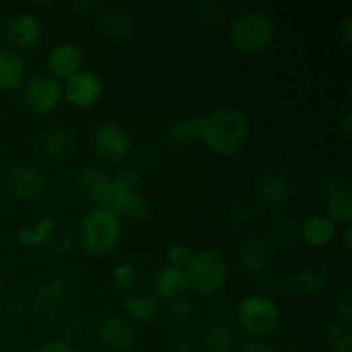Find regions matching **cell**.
<instances>
[{
	"label": "cell",
	"instance_id": "31",
	"mask_svg": "<svg viewBox=\"0 0 352 352\" xmlns=\"http://www.w3.org/2000/svg\"><path fill=\"white\" fill-rule=\"evenodd\" d=\"M327 346L330 352H352V336L349 327L336 322L329 325L325 332Z\"/></svg>",
	"mask_w": 352,
	"mask_h": 352
},
{
	"label": "cell",
	"instance_id": "27",
	"mask_svg": "<svg viewBox=\"0 0 352 352\" xmlns=\"http://www.w3.org/2000/svg\"><path fill=\"white\" fill-rule=\"evenodd\" d=\"M236 342L232 325L223 318H217L206 325L203 332V347L206 352H229Z\"/></svg>",
	"mask_w": 352,
	"mask_h": 352
},
{
	"label": "cell",
	"instance_id": "15",
	"mask_svg": "<svg viewBox=\"0 0 352 352\" xmlns=\"http://www.w3.org/2000/svg\"><path fill=\"white\" fill-rule=\"evenodd\" d=\"M100 344L112 352H129L138 342V330L124 316H109L96 329Z\"/></svg>",
	"mask_w": 352,
	"mask_h": 352
},
{
	"label": "cell",
	"instance_id": "49",
	"mask_svg": "<svg viewBox=\"0 0 352 352\" xmlns=\"http://www.w3.org/2000/svg\"><path fill=\"white\" fill-rule=\"evenodd\" d=\"M342 248L346 254L352 253V227L347 226L346 230L342 232Z\"/></svg>",
	"mask_w": 352,
	"mask_h": 352
},
{
	"label": "cell",
	"instance_id": "2",
	"mask_svg": "<svg viewBox=\"0 0 352 352\" xmlns=\"http://www.w3.org/2000/svg\"><path fill=\"white\" fill-rule=\"evenodd\" d=\"M122 234V222L117 213L95 206L88 210L79 222L78 237L81 246L89 254L110 253L119 244Z\"/></svg>",
	"mask_w": 352,
	"mask_h": 352
},
{
	"label": "cell",
	"instance_id": "48",
	"mask_svg": "<svg viewBox=\"0 0 352 352\" xmlns=\"http://www.w3.org/2000/svg\"><path fill=\"white\" fill-rule=\"evenodd\" d=\"M170 352H198V347H196V342L192 339L182 337L170 347Z\"/></svg>",
	"mask_w": 352,
	"mask_h": 352
},
{
	"label": "cell",
	"instance_id": "38",
	"mask_svg": "<svg viewBox=\"0 0 352 352\" xmlns=\"http://www.w3.org/2000/svg\"><path fill=\"white\" fill-rule=\"evenodd\" d=\"M254 217V205L246 199H237L229 206V219L237 226L251 222Z\"/></svg>",
	"mask_w": 352,
	"mask_h": 352
},
{
	"label": "cell",
	"instance_id": "1",
	"mask_svg": "<svg viewBox=\"0 0 352 352\" xmlns=\"http://www.w3.org/2000/svg\"><path fill=\"white\" fill-rule=\"evenodd\" d=\"M251 126L248 117L236 107H219L201 117L199 140L206 148L222 157H234L250 141Z\"/></svg>",
	"mask_w": 352,
	"mask_h": 352
},
{
	"label": "cell",
	"instance_id": "29",
	"mask_svg": "<svg viewBox=\"0 0 352 352\" xmlns=\"http://www.w3.org/2000/svg\"><path fill=\"white\" fill-rule=\"evenodd\" d=\"M199 126H201V117L177 119L167 127L165 140L172 148H177V150L188 148L199 140Z\"/></svg>",
	"mask_w": 352,
	"mask_h": 352
},
{
	"label": "cell",
	"instance_id": "50",
	"mask_svg": "<svg viewBox=\"0 0 352 352\" xmlns=\"http://www.w3.org/2000/svg\"><path fill=\"white\" fill-rule=\"evenodd\" d=\"M72 7H74L78 12H85V10L91 9L93 2H89V0H78V2H72Z\"/></svg>",
	"mask_w": 352,
	"mask_h": 352
},
{
	"label": "cell",
	"instance_id": "8",
	"mask_svg": "<svg viewBox=\"0 0 352 352\" xmlns=\"http://www.w3.org/2000/svg\"><path fill=\"white\" fill-rule=\"evenodd\" d=\"M91 146L103 164L119 165L129 157L131 136L117 120H105L93 133Z\"/></svg>",
	"mask_w": 352,
	"mask_h": 352
},
{
	"label": "cell",
	"instance_id": "11",
	"mask_svg": "<svg viewBox=\"0 0 352 352\" xmlns=\"http://www.w3.org/2000/svg\"><path fill=\"white\" fill-rule=\"evenodd\" d=\"M19 241L26 246H41L52 253H67L72 248V234L55 219H41L36 226L19 232Z\"/></svg>",
	"mask_w": 352,
	"mask_h": 352
},
{
	"label": "cell",
	"instance_id": "23",
	"mask_svg": "<svg viewBox=\"0 0 352 352\" xmlns=\"http://www.w3.org/2000/svg\"><path fill=\"white\" fill-rule=\"evenodd\" d=\"M126 309L127 320L138 323L153 322L162 311L160 298L153 292H131L126 299Z\"/></svg>",
	"mask_w": 352,
	"mask_h": 352
},
{
	"label": "cell",
	"instance_id": "39",
	"mask_svg": "<svg viewBox=\"0 0 352 352\" xmlns=\"http://www.w3.org/2000/svg\"><path fill=\"white\" fill-rule=\"evenodd\" d=\"M133 157H134V162H136V165H140V167H144V168H151L158 164L160 155H158L157 148L150 146V144H141V146L134 148Z\"/></svg>",
	"mask_w": 352,
	"mask_h": 352
},
{
	"label": "cell",
	"instance_id": "30",
	"mask_svg": "<svg viewBox=\"0 0 352 352\" xmlns=\"http://www.w3.org/2000/svg\"><path fill=\"white\" fill-rule=\"evenodd\" d=\"M133 192H134L133 189L126 188L124 184L117 182L116 179H110V184L109 188H107L105 196H103V201L100 206H103V208L120 215V212H122V208L126 206V203L129 201Z\"/></svg>",
	"mask_w": 352,
	"mask_h": 352
},
{
	"label": "cell",
	"instance_id": "4",
	"mask_svg": "<svg viewBox=\"0 0 352 352\" xmlns=\"http://www.w3.org/2000/svg\"><path fill=\"white\" fill-rule=\"evenodd\" d=\"M234 311L241 332L251 339H263L280 325V309L274 299L263 294H251L241 299Z\"/></svg>",
	"mask_w": 352,
	"mask_h": 352
},
{
	"label": "cell",
	"instance_id": "46",
	"mask_svg": "<svg viewBox=\"0 0 352 352\" xmlns=\"http://www.w3.org/2000/svg\"><path fill=\"white\" fill-rule=\"evenodd\" d=\"M339 129H340V133H342V136L346 138V140H351V134H352V110H351V107H347V109L344 110L342 117L339 119Z\"/></svg>",
	"mask_w": 352,
	"mask_h": 352
},
{
	"label": "cell",
	"instance_id": "52",
	"mask_svg": "<svg viewBox=\"0 0 352 352\" xmlns=\"http://www.w3.org/2000/svg\"><path fill=\"white\" fill-rule=\"evenodd\" d=\"M2 38H3V31H2V26H0V41H2Z\"/></svg>",
	"mask_w": 352,
	"mask_h": 352
},
{
	"label": "cell",
	"instance_id": "32",
	"mask_svg": "<svg viewBox=\"0 0 352 352\" xmlns=\"http://www.w3.org/2000/svg\"><path fill=\"white\" fill-rule=\"evenodd\" d=\"M88 333V323L81 315H67L60 320V336L64 342L74 344L82 340Z\"/></svg>",
	"mask_w": 352,
	"mask_h": 352
},
{
	"label": "cell",
	"instance_id": "12",
	"mask_svg": "<svg viewBox=\"0 0 352 352\" xmlns=\"http://www.w3.org/2000/svg\"><path fill=\"white\" fill-rule=\"evenodd\" d=\"M254 195L263 208L278 212L291 199L292 186L284 172L277 168H265L254 179Z\"/></svg>",
	"mask_w": 352,
	"mask_h": 352
},
{
	"label": "cell",
	"instance_id": "43",
	"mask_svg": "<svg viewBox=\"0 0 352 352\" xmlns=\"http://www.w3.org/2000/svg\"><path fill=\"white\" fill-rule=\"evenodd\" d=\"M237 352H278L270 342L263 339H250L237 349Z\"/></svg>",
	"mask_w": 352,
	"mask_h": 352
},
{
	"label": "cell",
	"instance_id": "3",
	"mask_svg": "<svg viewBox=\"0 0 352 352\" xmlns=\"http://www.w3.org/2000/svg\"><path fill=\"white\" fill-rule=\"evenodd\" d=\"M275 36V24L261 10H248L237 16L227 30V38L234 50L244 55L263 52Z\"/></svg>",
	"mask_w": 352,
	"mask_h": 352
},
{
	"label": "cell",
	"instance_id": "44",
	"mask_svg": "<svg viewBox=\"0 0 352 352\" xmlns=\"http://www.w3.org/2000/svg\"><path fill=\"white\" fill-rule=\"evenodd\" d=\"M34 352H79L72 344L64 342V340H50V342L43 344L38 347Z\"/></svg>",
	"mask_w": 352,
	"mask_h": 352
},
{
	"label": "cell",
	"instance_id": "7",
	"mask_svg": "<svg viewBox=\"0 0 352 352\" xmlns=\"http://www.w3.org/2000/svg\"><path fill=\"white\" fill-rule=\"evenodd\" d=\"M323 215L329 217L333 223L349 226L352 220V188L349 179L340 172L329 174L320 188Z\"/></svg>",
	"mask_w": 352,
	"mask_h": 352
},
{
	"label": "cell",
	"instance_id": "14",
	"mask_svg": "<svg viewBox=\"0 0 352 352\" xmlns=\"http://www.w3.org/2000/svg\"><path fill=\"white\" fill-rule=\"evenodd\" d=\"M62 96L78 109H88L98 103L103 96V82L98 74L81 69L65 79L62 85Z\"/></svg>",
	"mask_w": 352,
	"mask_h": 352
},
{
	"label": "cell",
	"instance_id": "33",
	"mask_svg": "<svg viewBox=\"0 0 352 352\" xmlns=\"http://www.w3.org/2000/svg\"><path fill=\"white\" fill-rule=\"evenodd\" d=\"M112 282L120 292H134L138 284V270L131 263H120L113 268Z\"/></svg>",
	"mask_w": 352,
	"mask_h": 352
},
{
	"label": "cell",
	"instance_id": "18",
	"mask_svg": "<svg viewBox=\"0 0 352 352\" xmlns=\"http://www.w3.org/2000/svg\"><path fill=\"white\" fill-rule=\"evenodd\" d=\"M47 65L54 78H71L72 74L79 72L85 65V52L72 41H64L57 47L52 48L48 54Z\"/></svg>",
	"mask_w": 352,
	"mask_h": 352
},
{
	"label": "cell",
	"instance_id": "35",
	"mask_svg": "<svg viewBox=\"0 0 352 352\" xmlns=\"http://www.w3.org/2000/svg\"><path fill=\"white\" fill-rule=\"evenodd\" d=\"M198 17L205 26L215 28L220 26L226 17V7L220 2H213V0H208V2H201L198 6Z\"/></svg>",
	"mask_w": 352,
	"mask_h": 352
},
{
	"label": "cell",
	"instance_id": "25",
	"mask_svg": "<svg viewBox=\"0 0 352 352\" xmlns=\"http://www.w3.org/2000/svg\"><path fill=\"white\" fill-rule=\"evenodd\" d=\"M268 234L278 246L291 250L301 239V223L289 213H277L268 222Z\"/></svg>",
	"mask_w": 352,
	"mask_h": 352
},
{
	"label": "cell",
	"instance_id": "16",
	"mask_svg": "<svg viewBox=\"0 0 352 352\" xmlns=\"http://www.w3.org/2000/svg\"><path fill=\"white\" fill-rule=\"evenodd\" d=\"M272 260H274L272 244L261 236H251L244 239L237 251V261L246 274H267L268 268L272 267Z\"/></svg>",
	"mask_w": 352,
	"mask_h": 352
},
{
	"label": "cell",
	"instance_id": "47",
	"mask_svg": "<svg viewBox=\"0 0 352 352\" xmlns=\"http://www.w3.org/2000/svg\"><path fill=\"white\" fill-rule=\"evenodd\" d=\"M212 309L215 311V315L227 316L230 311H232V302H230L229 298L220 296V298H215V301H213L212 305Z\"/></svg>",
	"mask_w": 352,
	"mask_h": 352
},
{
	"label": "cell",
	"instance_id": "41",
	"mask_svg": "<svg viewBox=\"0 0 352 352\" xmlns=\"http://www.w3.org/2000/svg\"><path fill=\"white\" fill-rule=\"evenodd\" d=\"M113 179L134 191V188H136L138 182H140V172H138V168L134 167V165H122V167L116 172V177Z\"/></svg>",
	"mask_w": 352,
	"mask_h": 352
},
{
	"label": "cell",
	"instance_id": "26",
	"mask_svg": "<svg viewBox=\"0 0 352 352\" xmlns=\"http://www.w3.org/2000/svg\"><path fill=\"white\" fill-rule=\"evenodd\" d=\"M168 316H170L172 325L181 333H186V336L198 330L199 323H201V315H199L198 306L188 298H179L170 301Z\"/></svg>",
	"mask_w": 352,
	"mask_h": 352
},
{
	"label": "cell",
	"instance_id": "36",
	"mask_svg": "<svg viewBox=\"0 0 352 352\" xmlns=\"http://www.w3.org/2000/svg\"><path fill=\"white\" fill-rule=\"evenodd\" d=\"M0 311L6 318L17 320L26 313V301L19 294H6L0 299Z\"/></svg>",
	"mask_w": 352,
	"mask_h": 352
},
{
	"label": "cell",
	"instance_id": "37",
	"mask_svg": "<svg viewBox=\"0 0 352 352\" xmlns=\"http://www.w3.org/2000/svg\"><path fill=\"white\" fill-rule=\"evenodd\" d=\"M195 253L191 251V248L184 243H175L168 248L167 251V260L170 263V267L181 268V270H186L191 263Z\"/></svg>",
	"mask_w": 352,
	"mask_h": 352
},
{
	"label": "cell",
	"instance_id": "22",
	"mask_svg": "<svg viewBox=\"0 0 352 352\" xmlns=\"http://www.w3.org/2000/svg\"><path fill=\"white\" fill-rule=\"evenodd\" d=\"M26 64L19 52L6 47L0 48V91H14L23 86Z\"/></svg>",
	"mask_w": 352,
	"mask_h": 352
},
{
	"label": "cell",
	"instance_id": "51",
	"mask_svg": "<svg viewBox=\"0 0 352 352\" xmlns=\"http://www.w3.org/2000/svg\"><path fill=\"white\" fill-rule=\"evenodd\" d=\"M282 352H306V349H305V347H302V344L291 342V344H287V346H285L284 349H282Z\"/></svg>",
	"mask_w": 352,
	"mask_h": 352
},
{
	"label": "cell",
	"instance_id": "20",
	"mask_svg": "<svg viewBox=\"0 0 352 352\" xmlns=\"http://www.w3.org/2000/svg\"><path fill=\"white\" fill-rule=\"evenodd\" d=\"M95 26L110 40H126L133 33V19L124 7L105 6L95 14Z\"/></svg>",
	"mask_w": 352,
	"mask_h": 352
},
{
	"label": "cell",
	"instance_id": "13",
	"mask_svg": "<svg viewBox=\"0 0 352 352\" xmlns=\"http://www.w3.org/2000/svg\"><path fill=\"white\" fill-rule=\"evenodd\" d=\"M2 31L3 40L9 43V48L16 52L30 50L40 43L41 36H43V24L36 14L24 10V12H17L9 17Z\"/></svg>",
	"mask_w": 352,
	"mask_h": 352
},
{
	"label": "cell",
	"instance_id": "6",
	"mask_svg": "<svg viewBox=\"0 0 352 352\" xmlns=\"http://www.w3.org/2000/svg\"><path fill=\"white\" fill-rule=\"evenodd\" d=\"M189 289L201 296H213L226 285L229 270L222 254L215 250H203L192 256L186 268Z\"/></svg>",
	"mask_w": 352,
	"mask_h": 352
},
{
	"label": "cell",
	"instance_id": "45",
	"mask_svg": "<svg viewBox=\"0 0 352 352\" xmlns=\"http://www.w3.org/2000/svg\"><path fill=\"white\" fill-rule=\"evenodd\" d=\"M339 38L346 47L352 45V17L346 16L339 24Z\"/></svg>",
	"mask_w": 352,
	"mask_h": 352
},
{
	"label": "cell",
	"instance_id": "5",
	"mask_svg": "<svg viewBox=\"0 0 352 352\" xmlns=\"http://www.w3.org/2000/svg\"><path fill=\"white\" fill-rule=\"evenodd\" d=\"M72 302L74 287L71 280L62 275H54L36 289L31 299V311L40 322L55 323L69 315Z\"/></svg>",
	"mask_w": 352,
	"mask_h": 352
},
{
	"label": "cell",
	"instance_id": "28",
	"mask_svg": "<svg viewBox=\"0 0 352 352\" xmlns=\"http://www.w3.org/2000/svg\"><path fill=\"white\" fill-rule=\"evenodd\" d=\"M336 234L337 226L325 215H313L301 223V239L309 246H325Z\"/></svg>",
	"mask_w": 352,
	"mask_h": 352
},
{
	"label": "cell",
	"instance_id": "21",
	"mask_svg": "<svg viewBox=\"0 0 352 352\" xmlns=\"http://www.w3.org/2000/svg\"><path fill=\"white\" fill-rule=\"evenodd\" d=\"M155 294L165 301H174V299L184 298L186 292L189 291V282L186 270L175 268L167 265L155 272L153 277Z\"/></svg>",
	"mask_w": 352,
	"mask_h": 352
},
{
	"label": "cell",
	"instance_id": "40",
	"mask_svg": "<svg viewBox=\"0 0 352 352\" xmlns=\"http://www.w3.org/2000/svg\"><path fill=\"white\" fill-rule=\"evenodd\" d=\"M336 313L344 322L352 320V289L346 287L336 299Z\"/></svg>",
	"mask_w": 352,
	"mask_h": 352
},
{
	"label": "cell",
	"instance_id": "42",
	"mask_svg": "<svg viewBox=\"0 0 352 352\" xmlns=\"http://www.w3.org/2000/svg\"><path fill=\"white\" fill-rule=\"evenodd\" d=\"M282 285H284V282H282V278L278 277V275H275V274H263V277H261V282H260L261 294L267 296V298L272 299V298H274V296L280 294Z\"/></svg>",
	"mask_w": 352,
	"mask_h": 352
},
{
	"label": "cell",
	"instance_id": "10",
	"mask_svg": "<svg viewBox=\"0 0 352 352\" xmlns=\"http://www.w3.org/2000/svg\"><path fill=\"white\" fill-rule=\"evenodd\" d=\"M45 174L36 167H31L26 164H16L10 165L2 175L3 192L9 198L21 199V201H28V199H34L40 196L45 189Z\"/></svg>",
	"mask_w": 352,
	"mask_h": 352
},
{
	"label": "cell",
	"instance_id": "24",
	"mask_svg": "<svg viewBox=\"0 0 352 352\" xmlns=\"http://www.w3.org/2000/svg\"><path fill=\"white\" fill-rule=\"evenodd\" d=\"M74 136L72 131L65 126H54L45 131L40 140V153L45 160L57 162L62 160L71 151Z\"/></svg>",
	"mask_w": 352,
	"mask_h": 352
},
{
	"label": "cell",
	"instance_id": "9",
	"mask_svg": "<svg viewBox=\"0 0 352 352\" xmlns=\"http://www.w3.org/2000/svg\"><path fill=\"white\" fill-rule=\"evenodd\" d=\"M62 100V82L48 74H38L24 81L23 103L34 116L54 112Z\"/></svg>",
	"mask_w": 352,
	"mask_h": 352
},
{
	"label": "cell",
	"instance_id": "17",
	"mask_svg": "<svg viewBox=\"0 0 352 352\" xmlns=\"http://www.w3.org/2000/svg\"><path fill=\"white\" fill-rule=\"evenodd\" d=\"M110 184V175L100 167L86 165L72 174V191L88 203L102 205L103 196Z\"/></svg>",
	"mask_w": 352,
	"mask_h": 352
},
{
	"label": "cell",
	"instance_id": "34",
	"mask_svg": "<svg viewBox=\"0 0 352 352\" xmlns=\"http://www.w3.org/2000/svg\"><path fill=\"white\" fill-rule=\"evenodd\" d=\"M148 213H150L148 199L144 198V196H141L140 192H133V196H131L129 201L126 203V206L122 208L120 215H122L124 219L131 220V222H141V220L146 219Z\"/></svg>",
	"mask_w": 352,
	"mask_h": 352
},
{
	"label": "cell",
	"instance_id": "19",
	"mask_svg": "<svg viewBox=\"0 0 352 352\" xmlns=\"http://www.w3.org/2000/svg\"><path fill=\"white\" fill-rule=\"evenodd\" d=\"M329 284L327 272L320 267H302L289 277L287 291L294 298L313 299L322 294Z\"/></svg>",
	"mask_w": 352,
	"mask_h": 352
}]
</instances>
